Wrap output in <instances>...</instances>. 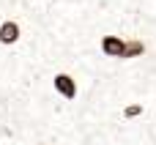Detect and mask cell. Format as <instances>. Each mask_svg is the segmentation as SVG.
Listing matches in <instances>:
<instances>
[{"label":"cell","instance_id":"1","mask_svg":"<svg viewBox=\"0 0 156 145\" xmlns=\"http://www.w3.org/2000/svg\"><path fill=\"white\" fill-rule=\"evenodd\" d=\"M52 85H55V93L63 96L66 101H74L77 99V80L69 74V71H58L52 77Z\"/></svg>","mask_w":156,"mask_h":145},{"label":"cell","instance_id":"2","mask_svg":"<svg viewBox=\"0 0 156 145\" xmlns=\"http://www.w3.org/2000/svg\"><path fill=\"white\" fill-rule=\"evenodd\" d=\"M19 38H22V27H19L16 19L0 22V44H3V47H14Z\"/></svg>","mask_w":156,"mask_h":145},{"label":"cell","instance_id":"3","mask_svg":"<svg viewBox=\"0 0 156 145\" xmlns=\"http://www.w3.org/2000/svg\"><path fill=\"white\" fill-rule=\"evenodd\" d=\"M99 47H101V52L107 55V58H123V47H126V38H121V36H101V41H99Z\"/></svg>","mask_w":156,"mask_h":145},{"label":"cell","instance_id":"4","mask_svg":"<svg viewBox=\"0 0 156 145\" xmlns=\"http://www.w3.org/2000/svg\"><path fill=\"white\" fill-rule=\"evenodd\" d=\"M143 55H145V41L132 38V41H126V47H123V58H121V60H134V58H143Z\"/></svg>","mask_w":156,"mask_h":145},{"label":"cell","instance_id":"5","mask_svg":"<svg viewBox=\"0 0 156 145\" xmlns=\"http://www.w3.org/2000/svg\"><path fill=\"white\" fill-rule=\"evenodd\" d=\"M143 110H145V107H143L140 101L126 104V107H123V118H126V121H134V118H140V115H143Z\"/></svg>","mask_w":156,"mask_h":145}]
</instances>
